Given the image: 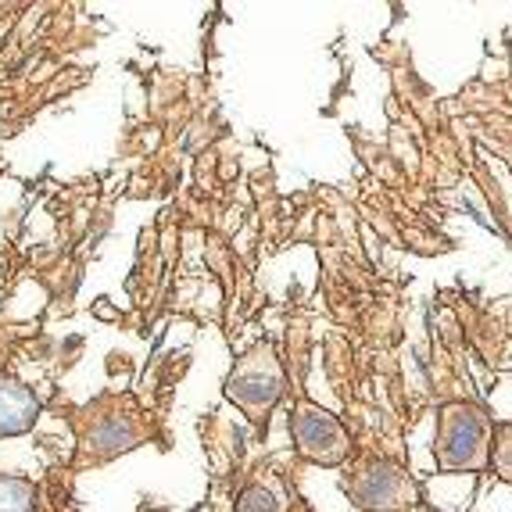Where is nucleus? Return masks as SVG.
I'll return each mask as SVG.
<instances>
[{"mask_svg":"<svg viewBox=\"0 0 512 512\" xmlns=\"http://www.w3.org/2000/svg\"><path fill=\"white\" fill-rule=\"evenodd\" d=\"M437 459L444 470H480L487 462V419L477 409H444L437 430Z\"/></svg>","mask_w":512,"mask_h":512,"instance_id":"nucleus-1","label":"nucleus"},{"mask_svg":"<svg viewBox=\"0 0 512 512\" xmlns=\"http://www.w3.org/2000/svg\"><path fill=\"white\" fill-rule=\"evenodd\" d=\"M280 391H283V373L269 348H258L255 355L240 359L237 369L230 373V384H226V394L251 419H265V412L276 405Z\"/></svg>","mask_w":512,"mask_h":512,"instance_id":"nucleus-2","label":"nucleus"},{"mask_svg":"<svg viewBox=\"0 0 512 512\" xmlns=\"http://www.w3.org/2000/svg\"><path fill=\"white\" fill-rule=\"evenodd\" d=\"M351 498H355V505H362V509L398 512L416 502V487L405 477L402 466L376 459V462H369L359 477L351 480Z\"/></svg>","mask_w":512,"mask_h":512,"instance_id":"nucleus-3","label":"nucleus"},{"mask_svg":"<svg viewBox=\"0 0 512 512\" xmlns=\"http://www.w3.org/2000/svg\"><path fill=\"white\" fill-rule=\"evenodd\" d=\"M294 444L298 452L312 462H323V466H337V462L348 455V434L337 423V416H330L326 409L316 405H298L291 419Z\"/></svg>","mask_w":512,"mask_h":512,"instance_id":"nucleus-4","label":"nucleus"},{"mask_svg":"<svg viewBox=\"0 0 512 512\" xmlns=\"http://www.w3.org/2000/svg\"><path fill=\"white\" fill-rule=\"evenodd\" d=\"M36 416H40L36 394L11 376H0V441L29 434L36 427Z\"/></svg>","mask_w":512,"mask_h":512,"instance_id":"nucleus-5","label":"nucleus"},{"mask_svg":"<svg viewBox=\"0 0 512 512\" xmlns=\"http://www.w3.org/2000/svg\"><path fill=\"white\" fill-rule=\"evenodd\" d=\"M137 437L140 434L133 430V423H129L126 416H104L101 423L86 434V448L97 452L101 459H108V455H119V452H126V448H133Z\"/></svg>","mask_w":512,"mask_h":512,"instance_id":"nucleus-6","label":"nucleus"},{"mask_svg":"<svg viewBox=\"0 0 512 512\" xmlns=\"http://www.w3.org/2000/svg\"><path fill=\"white\" fill-rule=\"evenodd\" d=\"M237 512H287V498L273 480H255L237 498Z\"/></svg>","mask_w":512,"mask_h":512,"instance_id":"nucleus-7","label":"nucleus"},{"mask_svg":"<svg viewBox=\"0 0 512 512\" xmlns=\"http://www.w3.org/2000/svg\"><path fill=\"white\" fill-rule=\"evenodd\" d=\"M36 491L29 480L0 473V512H33Z\"/></svg>","mask_w":512,"mask_h":512,"instance_id":"nucleus-8","label":"nucleus"}]
</instances>
